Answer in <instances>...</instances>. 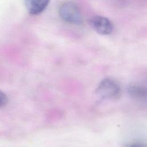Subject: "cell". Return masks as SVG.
I'll use <instances>...</instances> for the list:
<instances>
[{"label":"cell","instance_id":"5b68a950","mask_svg":"<svg viewBox=\"0 0 147 147\" xmlns=\"http://www.w3.org/2000/svg\"><path fill=\"white\" fill-rule=\"evenodd\" d=\"M129 94L136 99H143L146 96V89L139 84H132L127 87Z\"/></svg>","mask_w":147,"mask_h":147},{"label":"cell","instance_id":"6da1fadb","mask_svg":"<svg viewBox=\"0 0 147 147\" xmlns=\"http://www.w3.org/2000/svg\"><path fill=\"white\" fill-rule=\"evenodd\" d=\"M96 93L102 99L115 100L121 97V90L119 84L115 80L105 78L98 84Z\"/></svg>","mask_w":147,"mask_h":147},{"label":"cell","instance_id":"52a82bcc","mask_svg":"<svg viewBox=\"0 0 147 147\" xmlns=\"http://www.w3.org/2000/svg\"><path fill=\"white\" fill-rule=\"evenodd\" d=\"M126 147H146L145 145L139 142H134L129 144Z\"/></svg>","mask_w":147,"mask_h":147},{"label":"cell","instance_id":"277c9868","mask_svg":"<svg viewBox=\"0 0 147 147\" xmlns=\"http://www.w3.org/2000/svg\"><path fill=\"white\" fill-rule=\"evenodd\" d=\"M49 2L47 0H28L25 1V6L30 14L37 15L47 8Z\"/></svg>","mask_w":147,"mask_h":147},{"label":"cell","instance_id":"8992f818","mask_svg":"<svg viewBox=\"0 0 147 147\" xmlns=\"http://www.w3.org/2000/svg\"><path fill=\"white\" fill-rule=\"evenodd\" d=\"M7 102V96L0 90V107L5 106Z\"/></svg>","mask_w":147,"mask_h":147},{"label":"cell","instance_id":"7a4b0ae2","mask_svg":"<svg viewBox=\"0 0 147 147\" xmlns=\"http://www.w3.org/2000/svg\"><path fill=\"white\" fill-rule=\"evenodd\" d=\"M61 18L65 22L78 25L82 22V15L78 6L72 2H64L59 8Z\"/></svg>","mask_w":147,"mask_h":147},{"label":"cell","instance_id":"3957f363","mask_svg":"<svg viewBox=\"0 0 147 147\" xmlns=\"http://www.w3.org/2000/svg\"><path fill=\"white\" fill-rule=\"evenodd\" d=\"M89 24L93 30L102 35H109L113 30V25L111 21L101 16L92 17L89 20Z\"/></svg>","mask_w":147,"mask_h":147}]
</instances>
